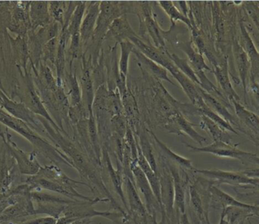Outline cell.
<instances>
[{
    "mask_svg": "<svg viewBox=\"0 0 259 224\" xmlns=\"http://www.w3.org/2000/svg\"><path fill=\"white\" fill-rule=\"evenodd\" d=\"M184 145L193 152L209 153L219 158L238 160L243 165L259 166V157L256 154L241 150L231 143L213 142L211 145L203 147H196L186 143Z\"/></svg>",
    "mask_w": 259,
    "mask_h": 224,
    "instance_id": "3",
    "label": "cell"
},
{
    "mask_svg": "<svg viewBox=\"0 0 259 224\" xmlns=\"http://www.w3.org/2000/svg\"><path fill=\"white\" fill-rule=\"evenodd\" d=\"M68 3L63 1L49 2V12L53 21L57 22L63 27L65 14L68 9Z\"/></svg>",
    "mask_w": 259,
    "mask_h": 224,
    "instance_id": "36",
    "label": "cell"
},
{
    "mask_svg": "<svg viewBox=\"0 0 259 224\" xmlns=\"http://www.w3.org/2000/svg\"><path fill=\"white\" fill-rule=\"evenodd\" d=\"M4 223V220H3V219L2 218L1 216H0V223Z\"/></svg>",
    "mask_w": 259,
    "mask_h": 224,
    "instance_id": "51",
    "label": "cell"
},
{
    "mask_svg": "<svg viewBox=\"0 0 259 224\" xmlns=\"http://www.w3.org/2000/svg\"><path fill=\"white\" fill-rule=\"evenodd\" d=\"M158 4L163 9L166 15L169 17L172 24H175L176 21H181L184 23L190 30L193 29L191 21L189 18L184 16L182 12L178 9V6L171 1H161L158 2Z\"/></svg>",
    "mask_w": 259,
    "mask_h": 224,
    "instance_id": "30",
    "label": "cell"
},
{
    "mask_svg": "<svg viewBox=\"0 0 259 224\" xmlns=\"http://www.w3.org/2000/svg\"><path fill=\"white\" fill-rule=\"evenodd\" d=\"M131 170L133 176H134V184H135L137 190L144 197L148 213L149 215L152 216V217L155 219V213L159 207L161 209V207L152 191L150 184L148 181L146 176H145L143 170L137 164V161H131Z\"/></svg>",
    "mask_w": 259,
    "mask_h": 224,
    "instance_id": "7",
    "label": "cell"
},
{
    "mask_svg": "<svg viewBox=\"0 0 259 224\" xmlns=\"http://www.w3.org/2000/svg\"><path fill=\"white\" fill-rule=\"evenodd\" d=\"M69 87V95L71 97V107L81 106L82 91L76 74H69L67 77Z\"/></svg>",
    "mask_w": 259,
    "mask_h": 224,
    "instance_id": "39",
    "label": "cell"
},
{
    "mask_svg": "<svg viewBox=\"0 0 259 224\" xmlns=\"http://www.w3.org/2000/svg\"><path fill=\"white\" fill-rule=\"evenodd\" d=\"M235 193V198L240 202L252 206L259 207V190L253 186L231 187Z\"/></svg>",
    "mask_w": 259,
    "mask_h": 224,
    "instance_id": "29",
    "label": "cell"
},
{
    "mask_svg": "<svg viewBox=\"0 0 259 224\" xmlns=\"http://www.w3.org/2000/svg\"><path fill=\"white\" fill-rule=\"evenodd\" d=\"M88 130H89L90 139H91L96 155H97V158L100 159V146H99L98 134H97V125H96L94 113H91V114H89Z\"/></svg>",
    "mask_w": 259,
    "mask_h": 224,
    "instance_id": "42",
    "label": "cell"
},
{
    "mask_svg": "<svg viewBox=\"0 0 259 224\" xmlns=\"http://www.w3.org/2000/svg\"><path fill=\"white\" fill-rule=\"evenodd\" d=\"M139 5V18L140 19V24L143 25L146 31L153 40L155 47L161 50H165V43L164 39L161 35L160 28L158 27L155 18L152 16V10L150 3L148 2H140Z\"/></svg>",
    "mask_w": 259,
    "mask_h": 224,
    "instance_id": "12",
    "label": "cell"
},
{
    "mask_svg": "<svg viewBox=\"0 0 259 224\" xmlns=\"http://www.w3.org/2000/svg\"><path fill=\"white\" fill-rule=\"evenodd\" d=\"M18 173L20 172L16 161L3 143L0 146V195L8 193L12 189L11 186L16 180Z\"/></svg>",
    "mask_w": 259,
    "mask_h": 224,
    "instance_id": "9",
    "label": "cell"
},
{
    "mask_svg": "<svg viewBox=\"0 0 259 224\" xmlns=\"http://www.w3.org/2000/svg\"><path fill=\"white\" fill-rule=\"evenodd\" d=\"M194 126L195 125L188 121L182 114L179 112H175L170 114V122H169V125L166 126V128L169 129L170 132L187 134L194 141L202 146L204 143H206L207 138L202 137L197 131L195 130L193 128Z\"/></svg>",
    "mask_w": 259,
    "mask_h": 224,
    "instance_id": "15",
    "label": "cell"
},
{
    "mask_svg": "<svg viewBox=\"0 0 259 224\" xmlns=\"http://www.w3.org/2000/svg\"><path fill=\"white\" fill-rule=\"evenodd\" d=\"M232 50L239 78H240V83L243 86V93H244V103L246 104L247 103L246 99H247L248 84H249V79L250 77V62H249V57H248L246 51L240 45L239 39L237 38L234 39V41H233Z\"/></svg>",
    "mask_w": 259,
    "mask_h": 224,
    "instance_id": "13",
    "label": "cell"
},
{
    "mask_svg": "<svg viewBox=\"0 0 259 224\" xmlns=\"http://www.w3.org/2000/svg\"><path fill=\"white\" fill-rule=\"evenodd\" d=\"M58 44H59V37H56L49 41L44 46L41 59L46 65H47V62H50L52 65H56Z\"/></svg>",
    "mask_w": 259,
    "mask_h": 224,
    "instance_id": "40",
    "label": "cell"
},
{
    "mask_svg": "<svg viewBox=\"0 0 259 224\" xmlns=\"http://www.w3.org/2000/svg\"><path fill=\"white\" fill-rule=\"evenodd\" d=\"M139 147H140L142 154L149 163V165L152 167V170L158 175V166H157L156 160H155V155H154L153 149H152L150 142L149 141V139L144 132L141 133V136H140Z\"/></svg>",
    "mask_w": 259,
    "mask_h": 224,
    "instance_id": "37",
    "label": "cell"
},
{
    "mask_svg": "<svg viewBox=\"0 0 259 224\" xmlns=\"http://www.w3.org/2000/svg\"><path fill=\"white\" fill-rule=\"evenodd\" d=\"M25 77L27 92H26L24 104L36 115L48 120L56 130L62 132V129L59 128L57 123L55 122L50 113L47 111V108H46L45 105H44V102H42V99L39 96V91H38L36 86H35L34 81H33L31 75L27 74V72L25 74Z\"/></svg>",
    "mask_w": 259,
    "mask_h": 224,
    "instance_id": "8",
    "label": "cell"
},
{
    "mask_svg": "<svg viewBox=\"0 0 259 224\" xmlns=\"http://www.w3.org/2000/svg\"><path fill=\"white\" fill-rule=\"evenodd\" d=\"M197 89L199 91V94H200L202 98L203 99L204 102L206 103L207 106L214 111L216 114H219V116L225 119L226 121H228L231 126L236 129L240 131V132L244 133V129H243V126H242L240 122L239 121L238 118L236 116L233 115L227 109L226 105L223 104L221 103L219 99L211 96V94H208L205 92L204 89H202L200 86L197 85Z\"/></svg>",
    "mask_w": 259,
    "mask_h": 224,
    "instance_id": "16",
    "label": "cell"
},
{
    "mask_svg": "<svg viewBox=\"0 0 259 224\" xmlns=\"http://www.w3.org/2000/svg\"><path fill=\"white\" fill-rule=\"evenodd\" d=\"M219 224H231V223H230V222L228 221V220H227L226 218H225V215H224L223 213H222V214H221L220 221H219Z\"/></svg>",
    "mask_w": 259,
    "mask_h": 224,
    "instance_id": "49",
    "label": "cell"
},
{
    "mask_svg": "<svg viewBox=\"0 0 259 224\" xmlns=\"http://www.w3.org/2000/svg\"><path fill=\"white\" fill-rule=\"evenodd\" d=\"M121 47V56L119 60V73L121 79L124 80L128 71L129 58L130 55L133 53L135 46L132 42L127 39L119 42Z\"/></svg>",
    "mask_w": 259,
    "mask_h": 224,
    "instance_id": "35",
    "label": "cell"
},
{
    "mask_svg": "<svg viewBox=\"0 0 259 224\" xmlns=\"http://www.w3.org/2000/svg\"><path fill=\"white\" fill-rule=\"evenodd\" d=\"M0 123L4 124L7 128H10L15 132L24 137L30 142L34 147V151L37 153L42 154L46 158L53 161L57 165L64 164L69 167H74V163L71 158H68L64 152H61L56 146L52 145L48 140L39 135L34 129L29 126L25 122L15 118L9 113L5 112L4 109L0 107Z\"/></svg>",
    "mask_w": 259,
    "mask_h": 224,
    "instance_id": "1",
    "label": "cell"
},
{
    "mask_svg": "<svg viewBox=\"0 0 259 224\" xmlns=\"http://www.w3.org/2000/svg\"><path fill=\"white\" fill-rule=\"evenodd\" d=\"M100 2H91L88 5L86 14L80 27V39L83 43H86L91 38L94 37L97 19L100 15Z\"/></svg>",
    "mask_w": 259,
    "mask_h": 224,
    "instance_id": "19",
    "label": "cell"
},
{
    "mask_svg": "<svg viewBox=\"0 0 259 224\" xmlns=\"http://www.w3.org/2000/svg\"><path fill=\"white\" fill-rule=\"evenodd\" d=\"M243 6L251 19L253 21L255 27L259 30V6L256 3L253 2H245Z\"/></svg>",
    "mask_w": 259,
    "mask_h": 224,
    "instance_id": "43",
    "label": "cell"
},
{
    "mask_svg": "<svg viewBox=\"0 0 259 224\" xmlns=\"http://www.w3.org/2000/svg\"><path fill=\"white\" fill-rule=\"evenodd\" d=\"M200 126L211 135L214 142L231 143V137L217 123L205 115H201Z\"/></svg>",
    "mask_w": 259,
    "mask_h": 224,
    "instance_id": "28",
    "label": "cell"
},
{
    "mask_svg": "<svg viewBox=\"0 0 259 224\" xmlns=\"http://www.w3.org/2000/svg\"><path fill=\"white\" fill-rule=\"evenodd\" d=\"M235 109L236 115L242 123L245 135L259 147V117L252 111L246 109L243 105L235 100H231Z\"/></svg>",
    "mask_w": 259,
    "mask_h": 224,
    "instance_id": "10",
    "label": "cell"
},
{
    "mask_svg": "<svg viewBox=\"0 0 259 224\" xmlns=\"http://www.w3.org/2000/svg\"><path fill=\"white\" fill-rule=\"evenodd\" d=\"M251 218H252V217H248V218L244 219V220H242L239 224H253L252 223V220H251Z\"/></svg>",
    "mask_w": 259,
    "mask_h": 224,
    "instance_id": "50",
    "label": "cell"
},
{
    "mask_svg": "<svg viewBox=\"0 0 259 224\" xmlns=\"http://www.w3.org/2000/svg\"><path fill=\"white\" fill-rule=\"evenodd\" d=\"M243 173L249 177L259 178V168L248 169V170H243Z\"/></svg>",
    "mask_w": 259,
    "mask_h": 224,
    "instance_id": "47",
    "label": "cell"
},
{
    "mask_svg": "<svg viewBox=\"0 0 259 224\" xmlns=\"http://www.w3.org/2000/svg\"><path fill=\"white\" fill-rule=\"evenodd\" d=\"M133 53H134L136 57L138 59L139 62L145 67V68H146V69H147L151 74H153L155 77L159 79V80L168 82V83L173 84L174 86H176V84H175L174 82H172V80H170V78H169L168 74H167L168 71H167L165 68H163L161 65L157 64L156 62L151 60L149 58L146 57L140 50L136 49V47L134 51H133Z\"/></svg>",
    "mask_w": 259,
    "mask_h": 224,
    "instance_id": "27",
    "label": "cell"
},
{
    "mask_svg": "<svg viewBox=\"0 0 259 224\" xmlns=\"http://www.w3.org/2000/svg\"><path fill=\"white\" fill-rule=\"evenodd\" d=\"M181 224H191L190 223L188 217H187V214H186V213L185 214H182V216H181Z\"/></svg>",
    "mask_w": 259,
    "mask_h": 224,
    "instance_id": "48",
    "label": "cell"
},
{
    "mask_svg": "<svg viewBox=\"0 0 259 224\" xmlns=\"http://www.w3.org/2000/svg\"><path fill=\"white\" fill-rule=\"evenodd\" d=\"M0 137L3 139V143L7 148L9 153L16 161L20 173L30 176L39 173L42 166L37 161L36 155L38 153L36 151H33L30 153H26L19 149L12 141V136L8 132V128L6 129V132L0 130Z\"/></svg>",
    "mask_w": 259,
    "mask_h": 224,
    "instance_id": "5",
    "label": "cell"
},
{
    "mask_svg": "<svg viewBox=\"0 0 259 224\" xmlns=\"http://www.w3.org/2000/svg\"><path fill=\"white\" fill-rule=\"evenodd\" d=\"M212 6L213 18H214V25L217 33L218 40L222 42L225 39V22L222 18V11L219 3H213Z\"/></svg>",
    "mask_w": 259,
    "mask_h": 224,
    "instance_id": "41",
    "label": "cell"
},
{
    "mask_svg": "<svg viewBox=\"0 0 259 224\" xmlns=\"http://www.w3.org/2000/svg\"><path fill=\"white\" fill-rule=\"evenodd\" d=\"M150 133L152 134L154 140H155L156 144L158 145L159 149H161V152L164 153V155H165V157H167L168 159L171 160L172 161L179 164L180 166L184 167V168L189 169V170H194V167H193V164H192V161H190V159L184 158V157L181 156V155L175 153L171 149L167 147V145L164 144L163 142H161L153 132H150Z\"/></svg>",
    "mask_w": 259,
    "mask_h": 224,
    "instance_id": "32",
    "label": "cell"
},
{
    "mask_svg": "<svg viewBox=\"0 0 259 224\" xmlns=\"http://www.w3.org/2000/svg\"><path fill=\"white\" fill-rule=\"evenodd\" d=\"M57 219L53 217L47 216L46 217H41V218L33 219V220L25 221L24 223L18 224H56Z\"/></svg>",
    "mask_w": 259,
    "mask_h": 224,
    "instance_id": "45",
    "label": "cell"
},
{
    "mask_svg": "<svg viewBox=\"0 0 259 224\" xmlns=\"http://www.w3.org/2000/svg\"><path fill=\"white\" fill-rule=\"evenodd\" d=\"M88 3L87 2H78L71 19L69 24L67 27L68 33L71 39V45H70V53L72 58H77L80 52V27H81L82 21L86 12Z\"/></svg>",
    "mask_w": 259,
    "mask_h": 224,
    "instance_id": "11",
    "label": "cell"
},
{
    "mask_svg": "<svg viewBox=\"0 0 259 224\" xmlns=\"http://www.w3.org/2000/svg\"><path fill=\"white\" fill-rule=\"evenodd\" d=\"M161 188V201L163 212L167 213V217H170L173 213L174 185L171 174L163 170L162 173H158Z\"/></svg>",
    "mask_w": 259,
    "mask_h": 224,
    "instance_id": "21",
    "label": "cell"
},
{
    "mask_svg": "<svg viewBox=\"0 0 259 224\" xmlns=\"http://www.w3.org/2000/svg\"><path fill=\"white\" fill-rule=\"evenodd\" d=\"M196 72V76H197L198 79H199V86L202 88V89L208 93V94H211L213 97H218L222 101H224V103H228L227 101V98L225 96L222 94V91H219V88L212 83L210 81L209 79L205 75V72L203 71H195Z\"/></svg>",
    "mask_w": 259,
    "mask_h": 224,
    "instance_id": "38",
    "label": "cell"
},
{
    "mask_svg": "<svg viewBox=\"0 0 259 224\" xmlns=\"http://www.w3.org/2000/svg\"><path fill=\"white\" fill-rule=\"evenodd\" d=\"M137 36L127 21L126 15L116 18L109 27L106 38H113L117 42L127 40L132 36Z\"/></svg>",
    "mask_w": 259,
    "mask_h": 224,
    "instance_id": "22",
    "label": "cell"
},
{
    "mask_svg": "<svg viewBox=\"0 0 259 224\" xmlns=\"http://www.w3.org/2000/svg\"><path fill=\"white\" fill-rule=\"evenodd\" d=\"M213 184L215 183L211 180L199 177L194 184L190 186V204L196 224H211L209 220L210 188Z\"/></svg>",
    "mask_w": 259,
    "mask_h": 224,
    "instance_id": "2",
    "label": "cell"
},
{
    "mask_svg": "<svg viewBox=\"0 0 259 224\" xmlns=\"http://www.w3.org/2000/svg\"><path fill=\"white\" fill-rule=\"evenodd\" d=\"M212 71L215 76L216 80L222 89V94L225 96L227 99H229L230 101L232 100L240 102V98L237 93L234 89L231 79H230L229 71H228V62L227 60L222 64L215 63L213 65Z\"/></svg>",
    "mask_w": 259,
    "mask_h": 224,
    "instance_id": "20",
    "label": "cell"
},
{
    "mask_svg": "<svg viewBox=\"0 0 259 224\" xmlns=\"http://www.w3.org/2000/svg\"><path fill=\"white\" fill-rule=\"evenodd\" d=\"M70 35L67 30L66 26L62 27L58 44L57 56H56V66L57 74L58 86H62V78L65 67V52H66L67 42L69 40Z\"/></svg>",
    "mask_w": 259,
    "mask_h": 224,
    "instance_id": "25",
    "label": "cell"
},
{
    "mask_svg": "<svg viewBox=\"0 0 259 224\" xmlns=\"http://www.w3.org/2000/svg\"><path fill=\"white\" fill-rule=\"evenodd\" d=\"M127 3L121 2H100V15L97 19V26L94 31V39L97 42V46L102 43V41L106 37L112 23L116 18L125 15L128 12L129 6Z\"/></svg>",
    "mask_w": 259,
    "mask_h": 224,
    "instance_id": "4",
    "label": "cell"
},
{
    "mask_svg": "<svg viewBox=\"0 0 259 224\" xmlns=\"http://www.w3.org/2000/svg\"><path fill=\"white\" fill-rule=\"evenodd\" d=\"M240 27L241 39L239 42L246 51L251 64L249 79H256L257 77H259V52L247 31L244 23L241 20L240 21Z\"/></svg>",
    "mask_w": 259,
    "mask_h": 224,
    "instance_id": "17",
    "label": "cell"
},
{
    "mask_svg": "<svg viewBox=\"0 0 259 224\" xmlns=\"http://www.w3.org/2000/svg\"><path fill=\"white\" fill-rule=\"evenodd\" d=\"M255 80L256 79H249L248 89L250 91L254 107L259 112V83Z\"/></svg>",
    "mask_w": 259,
    "mask_h": 224,
    "instance_id": "44",
    "label": "cell"
},
{
    "mask_svg": "<svg viewBox=\"0 0 259 224\" xmlns=\"http://www.w3.org/2000/svg\"><path fill=\"white\" fill-rule=\"evenodd\" d=\"M30 32L35 33L38 28H42L52 22L49 12V2H30L29 6Z\"/></svg>",
    "mask_w": 259,
    "mask_h": 224,
    "instance_id": "18",
    "label": "cell"
},
{
    "mask_svg": "<svg viewBox=\"0 0 259 224\" xmlns=\"http://www.w3.org/2000/svg\"><path fill=\"white\" fill-rule=\"evenodd\" d=\"M81 88L82 94L84 96L85 101H86L87 109L89 114L94 113L93 112L94 100V83H93L91 71L88 68H85L83 71Z\"/></svg>",
    "mask_w": 259,
    "mask_h": 224,
    "instance_id": "31",
    "label": "cell"
},
{
    "mask_svg": "<svg viewBox=\"0 0 259 224\" xmlns=\"http://www.w3.org/2000/svg\"><path fill=\"white\" fill-rule=\"evenodd\" d=\"M124 181L127 197H128L130 211L143 218L146 219L147 215H149V213L146 210V206L142 202L134 181L126 176H124Z\"/></svg>",
    "mask_w": 259,
    "mask_h": 224,
    "instance_id": "24",
    "label": "cell"
},
{
    "mask_svg": "<svg viewBox=\"0 0 259 224\" xmlns=\"http://www.w3.org/2000/svg\"><path fill=\"white\" fill-rule=\"evenodd\" d=\"M167 56L175 64V66L178 68V70L181 71L184 75L187 76L195 84L199 86L200 83H199V79H198L194 70L193 69L191 65L189 64L188 59H183V58L177 56L176 54H171L168 51L167 52Z\"/></svg>",
    "mask_w": 259,
    "mask_h": 224,
    "instance_id": "34",
    "label": "cell"
},
{
    "mask_svg": "<svg viewBox=\"0 0 259 224\" xmlns=\"http://www.w3.org/2000/svg\"><path fill=\"white\" fill-rule=\"evenodd\" d=\"M178 47L185 53L190 61V65L195 71H212V69L209 68L205 63L203 56L199 52L196 51L193 47V40L187 41V42H179Z\"/></svg>",
    "mask_w": 259,
    "mask_h": 224,
    "instance_id": "26",
    "label": "cell"
},
{
    "mask_svg": "<svg viewBox=\"0 0 259 224\" xmlns=\"http://www.w3.org/2000/svg\"><path fill=\"white\" fill-rule=\"evenodd\" d=\"M176 4L178 5L180 8V11L182 12L184 16L189 18V14H190V6L189 3L185 1H178L176 2Z\"/></svg>",
    "mask_w": 259,
    "mask_h": 224,
    "instance_id": "46",
    "label": "cell"
},
{
    "mask_svg": "<svg viewBox=\"0 0 259 224\" xmlns=\"http://www.w3.org/2000/svg\"><path fill=\"white\" fill-rule=\"evenodd\" d=\"M211 192V208L216 210H224L229 207L246 208L259 213V207L247 205L237 200L235 197L224 192L219 186L213 184L210 188Z\"/></svg>",
    "mask_w": 259,
    "mask_h": 224,
    "instance_id": "14",
    "label": "cell"
},
{
    "mask_svg": "<svg viewBox=\"0 0 259 224\" xmlns=\"http://www.w3.org/2000/svg\"><path fill=\"white\" fill-rule=\"evenodd\" d=\"M0 97L2 99L1 103H0V107L2 109L6 110V112L9 113L15 118L25 122L29 126L34 129L38 133L46 132L39 117L32 112L24 103H17L10 100L6 96V93L1 89H0Z\"/></svg>",
    "mask_w": 259,
    "mask_h": 224,
    "instance_id": "6",
    "label": "cell"
},
{
    "mask_svg": "<svg viewBox=\"0 0 259 224\" xmlns=\"http://www.w3.org/2000/svg\"><path fill=\"white\" fill-rule=\"evenodd\" d=\"M106 164L107 165L108 170H109V175H110L111 180H112V184H113L114 188H115L116 193L119 195L121 201L124 203V207L127 209V203L124 197V191H123V184H124V180L121 176L120 170H115L112 167V163H111L110 158L107 152H106Z\"/></svg>",
    "mask_w": 259,
    "mask_h": 224,
    "instance_id": "33",
    "label": "cell"
},
{
    "mask_svg": "<svg viewBox=\"0 0 259 224\" xmlns=\"http://www.w3.org/2000/svg\"><path fill=\"white\" fill-rule=\"evenodd\" d=\"M169 164V171L171 174L172 179H173L174 185V202H175V207L179 210L181 214H185V188L186 183H184V180L181 178L179 174L178 168L175 166Z\"/></svg>",
    "mask_w": 259,
    "mask_h": 224,
    "instance_id": "23",
    "label": "cell"
}]
</instances>
